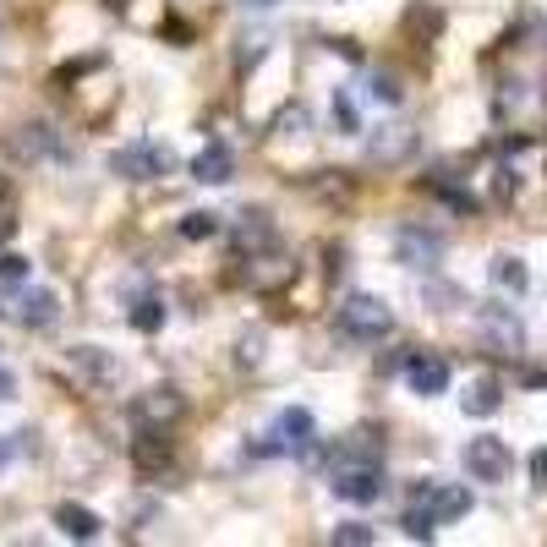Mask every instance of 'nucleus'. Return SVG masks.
Wrapping results in <instances>:
<instances>
[{
	"mask_svg": "<svg viewBox=\"0 0 547 547\" xmlns=\"http://www.w3.org/2000/svg\"><path fill=\"white\" fill-rule=\"evenodd\" d=\"M531 482H537L542 493H547V444L537 449V455H531Z\"/></svg>",
	"mask_w": 547,
	"mask_h": 547,
	"instance_id": "nucleus-32",
	"label": "nucleus"
},
{
	"mask_svg": "<svg viewBox=\"0 0 547 547\" xmlns=\"http://www.w3.org/2000/svg\"><path fill=\"white\" fill-rule=\"evenodd\" d=\"M438 192H444L449 208H460V214H476V197L465 192V186H438Z\"/></svg>",
	"mask_w": 547,
	"mask_h": 547,
	"instance_id": "nucleus-30",
	"label": "nucleus"
},
{
	"mask_svg": "<svg viewBox=\"0 0 547 547\" xmlns=\"http://www.w3.org/2000/svg\"><path fill=\"white\" fill-rule=\"evenodd\" d=\"M460 460H465V476H471V482H509V471H515V449L493 433L471 438Z\"/></svg>",
	"mask_w": 547,
	"mask_h": 547,
	"instance_id": "nucleus-3",
	"label": "nucleus"
},
{
	"mask_svg": "<svg viewBox=\"0 0 547 547\" xmlns=\"http://www.w3.org/2000/svg\"><path fill=\"white\" fill-rule=\"evenodd\" d=\"M498 197H515V170H498Z\"/></svg>",
	"mask_w": 547,
	"mask_h": 547,
	"instance_id": "nucleus-34",
	"label": "nucleus"
},
{
	"mask_svg": "<svg viewBox=\"0 0 547 547\" xmlns=\"http://www.w3.org/2000/svg\"><path fill=\"white\" fill-rule=\"evenodd\" d=\"M258 362H263V329H247V334L236 340V367H241V372H252Z\"/></svg>",
	"mask_w": 547,
	"mask_h": 547,
	"instance_id": "nucleus-26",
	"label": "nucleus"
},
{
	"mask_svg": "<svg viewBox=\"0 0 547 547\" xmlns=\"http://www.w3.org/2000/svg\"><path fill=\"white\" fill-rule=\"evenodd\" d=\"M110 170L126 181H159V176L176 170V154H170L165 143H154V137H137V143H126L110 154Z\"/></svg>",
	"mask_w": 547,
	"mask_h": 547,
	"instance_id": "nucleus-2",
	"label": "nucleus"
},
{
	"mask_svg": "<svg viewBox=\"0 0 547 547\" xmlns=\"http://www.w3.org/2000/svg\"><path fill=\"white\" fill-rule=\"evenodd\" d=\"M33 263L22 258V252H0V285H28Z\"/></svg>",
	"mask_w": 547,
	"mask_h": 547,
	"instance_id": "nucleus-27",
	"label": "nucleus"
},
{
	"mask_svg": "<svg viewBox=\"0 0 547 547\" xmlns=\"http://www.w3.org/2000/svg\"><path fill=\"white\" fill-rule=\"evenodd\" d=\"M55 312H61V301H55V290H11V307H6V318L11 323H22V329H50L55 323Z\"/></svg>",
	"mask_w": 547,
	"mask_h": 547,
	"instance_id": "nucleus-9",
	"label": "nucleus"
},
{
	"mask_svg": "<svg viewBox=\"0 0 547 547\" xmlns=\"http://www.w3.org/2000/svg\"><path fill=\"white\" fill-rule=\"evenodd\" d=\"M181 236H186V241H208V236H219V214H208V208L186 214V219H181Z\"/></svg>",
	"mask_w": 547,
	"mask_h": 547,
	"instance_id": "nucleus-25",
	"label": "nucleus"
},
{
	"mask_svg": "<svg viewBox=\"0 0 547 547\" xmlns=\"http://www.w3.org/2000/svg\"><path fill=\"white\" fill-rule=\"evenodd\" d=\"M22 455H33V433H6L0 438V471H6L11 460H22Z\"/></svg>",
	"mask_w": 547,
	"mask_h": 547,
	"instance_id": "nucleus-28",
	"label": "nucleus"
},
{
	"mask_svg": "<svg viewBox=\"0 0 547 547\" xmlns=\"http://www.w3.org/2000/svg\"><path fill=\"white\" fill-rule=\"evenodd\" d=\"M334 498H345V504H378L383 498V471L372 460L340 465V471H334Z\"/></svg>",
	"mask_w": 547,
	"mask_h": 547,
	"instance_id": "nucleus-7",
	"label": "nucleus"
},
{
	"mask_svg": "<svg viewBox=\"0 0 547 547\" xmlns=\"http://www.w3.org/2000/svg\"><path fill=\"white\" fill-rule=\"evenodd\" d=\"M411 498H422V504H433L438 526H449V520H465L476 509V493L465 482H422Z\"/></svg>",
	"mask_w": 547,
	"mask_h": 547,
	"instance_id": "nucleus-6",
	"label": "nucleus"
},
{
	"mask_svg": "<svg viewBox=\"0 0 547 547\" xmlns=\"http://www.w3.org/2000/svg\"><path fill=\"white\" fill-rule=\"evenodd\" d=\"M192 176L203 186H225L230 176H236V154H230V143H203L192 154Z\"/></svg>",
	"mask_w": 547,
	"mask_h": 547,
	"instance_id": "nucleus-11",
	"label": "nucleus"
},
{
	"mask_svg": "<svg viewBox=\"0 0 547 547\" xmlns=\"http://www.w3.org/2000/svg\"><path fill=\"white\" fill-rule=\"evenodd\" d=\"M487 279H493V290H504V296H526L531 269H526V258H515V252H493Z\"/></svg>",
	"mask_w": 547,
	"mask_h": 547,
	"instance_id": "nucleus-13",
	"label": "nucleus"
},
{
	"mask_svg": "<svg viewBox=\"0 0 547 547\" xmlns=\"http://www.w3.org/2000/svg\"><path fill=\"white\" fill-rule=\"evenodd\" d=\"M312 444H318V416H312L307 405H285V411L274 416V449H285V455H307Z\"/></svg>",
	"mask_w": 547,
	"mask_h": 547,
	"instance_id": "nucleus-5",
	"label": "nucleus"
},
{
	"mask_svg": "<svg viewBox=\"0 0 547 547\" xmlns=\"http://www.w3.org/2000/svg\"><path fill=\"white\" fill-rule=\"evenodd\" d=\"M334 115H340V126H345V132H362V126H356V110H351V99H345V93L334 99Z\"/></svg>",
	"mask_w": 547,
	"mask_h": 547,
	"instance_id": "nucleus-31",
	"label": "nucleus"
},
{
	"mask_svg": "<svg viewBox=\"0 0 547 547\" xmlns=\"http://www.w3.org/2000/svg\"><path fill=\"white\" fill-rule=\"evenodd\" d=\"M362 93H367V99H378V104H400V99H405V88L394 83L389 72H367V83H362Z\"/></svg>",
	"mask_w": 547,
	"mask_h": 547,
	"instance_id": "nucleus-22",
	"label": "nucleus"
},
{
	"mask_svg": "<svg viewBox=\"0 0 547 547\" xmlns=\"http://www.w3.org/2000/svg\"><path fill=\"white\" fill-rule=\"evenodd\" d=\"M405 537L411 542H433L438 537V515H433V504H422V498H411V509H405Z\"/></svg>",
	"mask_w": 547,
	"mask_h": 547,
	"instance_id": "nucleus-19",
	"label": "nucleus"
},
{
	"mask_svg": "<svg viewBox=\"0 0 547 547\" xmlns=\"http://www.w3.org/2000/svg\"><path fill=\"white\" fill-rule=\"evenodd\" d=\"M405 22H411V28H422V39H438V28H444V17H438L427 0H422V6H411V17H405Z\"/></svg>",
	"mask_w": 547,
	"mask_h": 547,
	"instance_id": "nucleus-29",
	"label": "nucleus"
},
{
	"mask_svg": "<svg viewBox=\"0 0 547 547\" xmlns=\"http://www.w3.org/2000/svg\"><path fill=\"white\" fill-rule=\"evenodd\" d=\"M411 143H416V132H405V126H378V132H372V143H367V154L372 159H400Z\"/></svg>",
	"mask_w": 547,
	"mask_h": 547,
	"instance_id": "nucleus-18",
	"label": "nucleus"
},
{
	"mask_svg": "<svg viewBox=\"0 0 547 547\" xmlns=\"http://www.w3.org/2000/svg\"><path fill=\"white\" fill-rule=\"evenodd\" d=\"M394 258H400L405 269H438V263H444V236H438V230L405 225L400 236H394Z\"/></svg>",
	"mask_w": 547,
	"mask_h": 547,
	"instance_id": "nucleus-8",
	"label": "nucleus"
},
{
	"mask_svg": "<svg viewBox=\"0 0 547 547\" xmlns=\"http://www.w3.org/2000/svg\"><path fill=\"white\" fill-rule=\"evenodd\" d=\"M329 542H340V547H372V542H378V531L362 526V520H345V526L329 531Z\"/></svg>",
	"mask_w": 547,
	"mask_h": 547,
	"instance_id": "nucleus-24",
	"label": "nucleus"
},
{
	"mask_svg": "<svg viewBox=\"0 0 547 547\" xmlns=\"http://www.w3.org/2000/svg\"><path fill=\"white\" fill-rule=\"evenodd\" d=\"M11 394H17V378H11V367H0V405H6Z\"/></svg>",
	"mask_w": 547,
	"mask_h": 547,
	"instance_id": "nucleus-33",
	"label": "nucleus"
},
{
	"mask_svg": "<svg viewBox=\"0 0 547 547\" xmlns=\"http://www.w3.org/2000/svg\"><path fill=\"white\" fill-rule=\"evenodd\" d=\"M241 247H269L274 241V225H269V214H258V208H252V214H241Z\"/></svg>",
	"mask_w": 547,
	"mask_h": 547,
	"instance_id": "nucleus-21",
	"label": "nucleus"
},
{
	"mask_svg": "<svg viewBox=\"0 0 547 547\" xmlns=\"http://www.w3.org/2000/svg\"><path fill=\"white\" fill-rule=\"evenodd\" d=\"M66 362L83 372V378H93V383L115 378V356H110V351H99V345H72V351H66Z\"/></svg>",
	"mask_w": 547,
	"mask_h": 547,
	"instance_id": "nucleus-16",
	"label": "nucleus"
},
{
	"mask_svg": "<svg viewBox=\"0 0 547 547\" xmlns=\"http://www.w3.org/2000/svg\"><path fill=\"white\" fill-rule=\"evenodd\" d=\"M236 6H247V11H274V6H285V0H236Z\"/></svg>",
	"mask_w": 547,
	"mask_h": 547,
	"instance_id": "nucleus-35",
	"label": "nucleus"
},
{
	"mask_svg": "<svg viewBox=\"0 0 547 547\" xmlns=\"http://www.w3.org/2000/svg\"><path fill=\"white\" fill-rule=\"evenodd\" d=\"M476 340L498 356H520L526 351V323L515 318L509 307H482L476 312Z\"/></svg>",
	"mask_w": 547,
	"mask_h": 547,
	"instance_id": "nucleus-4",
	"label": "nucleus"
},
{
	"mask_svg": "<svg viewBox=\"0 0 547 547\" xmlns=\"http://www.w3.org/2000/svg\"><path fill=\"white\" fill-rule=\"evenodd\" d=\"M405 383H411V394L433 400V394L449 389V362H438V356H411V362H405Z\"/></svg>",
	"mask_w": 547,
	"mask_h": 547,
	"instance_id": "nucleus-12",
	"label": "nucleus"
},
{
	"mask_svg": "<svg viewBox=\"0 0 547 547\" xmlns=\"http://www.w3.org/2000/svg\"><path fill=\"white\" fill-rule=\"evenodd\" d=\"M186 411V400H181V389H170V383H154V389H143L132 400V416L137 422H154V427H165V422H176V416Z\"/></svg>",
	"mask_w": 547,
	"mask_h": 547,
	"instance_id": "nucleus-10",
	"label": "nucleus"
},
{
	"mask_svg": "<svg viewBox=\"0 0 547 547\" xmlns=\"http://www.w3.org/2000/svg\"><path fill=\"white\" fill-rule=\"evenodd\" d=\"M340 334L345 340H356V345H378V340H389L394 334V312H389V301L383 296H351L340 307Z\"/></svg>",
	"mask_w": 547,
	"mask_h": 547,
	"instance_id": "nucleus-1",
	"label": "nucleus"
},
{
	"mask_svg": "<svg viewBox=\"0 0 547 547\" xmlns=\"http://www.w3.org/2000/svg\"><path fill=\"white\" fill-rule=\"evenodd\" d=\"M165 460H170V449H165V438H159V427L154 433L143 427V433H137V465L148 471V465H165Z\"/></svg>",
	"mask_w": 547,
	"mask_h": 547,
	"instance_id": "nucleus-23",
	"label": "nucleus"
},
{
	"mask_svg": "<svg viewBox=\"0 0 547 547\" xmlns=\"http://www.w3.org/2000/svg\"><path fill=\"white\" fill-rule=\"evenodd\" d=\"M55 526H61V537H72V542H93L104 531V520L93 515L88 504H61L55 509Z\"/></svg>",
	"mask_w": 547,
	"mask_h": 547,
	"instance_id": "nucleus-14",
	"label": "nucleus"
},
{
	"mask_svg": "<svg viewBox=\"0 0 547 547\" xmlns=\"http://www.w3.org/2000/svg\"><path fill=\"white\" fill-rule=\"evenodd\" d=\"M132 329L137 334H159V329H165V301H159V296L137 301V307H132Z\"/></svg>",
	"mask_w": 547,
	"mask_h": 547,
	"instance_id": "nucleus-20",
	"label": "nucleus"
},
{
	"mask_svg": "<svg viewBox=\"0 0 547 547\" xmlns=\"http://www.w3.org/2000/svg\"><path fill=\"white\" fill-rule=\"evenodd\" d=\"M498 405H504V383H498V378H476L471 389H465L460 411H465V416H493Z\"/></svg>",
	"mask_w": 547,
	"mask_h": 547,
	"instance_id": "nucleus-17",
	"label": "nucleus"
},
{
	"mask_svg": "<svg viewBox=\"0 0 547 547\" xmlns=\"http://www.w3.org/2000/svg\"><path fill=\"white\" fill-rule=\"evenodd\" d=\"M537 383H547V372H542V378H537Z\"/></svg>",
	"mask_w": 547,
	"mask_h": 547,
	"instance_id": "nucleus-36",
	"label": "nucleus"
},
{
	"mask_svg": "<svg viewBox=\"0 0 547 547\" xmlns=\"http://www.w3.org/2000/svg\"><path fill=\"white\" fill-rule=\"evenodd\" d=\"M17 148L22 159H50V154H61V137H55V126L50 121H33V126H22L17 132Z\"/></svg>",
	"mask_w": 547,
	"mask_h": 547,
	"instance_id": "nucleus-15",
	"label": "nucleus"
}]
</instances>
